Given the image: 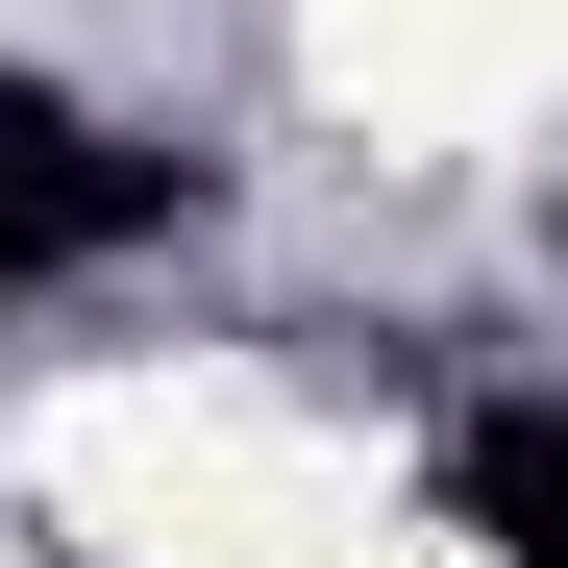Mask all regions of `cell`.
Masks as SVG:
<instances>
[{"instance_id":"obj_1","label":"cell","mask_w":568,"mask_h":568,"mask_svg":"<svg viewBox=\"0 0 568 568\" xmlns=\"http://www.w3.org/2000/svg\"><path fill=\"white\" fill-rule=\"evenodd\" d=\"M149 223H173V173H149V149L50 124V100H0V272H100V247H149Z\"/></svg>"},{"instance_id":"obj_2","label":"cell","mask_w":568,"mask_h":568,"mask_svg":"<svg viewBox=\"0 0 568 568\" xmlns=\"http://www.w3.org/2000/svg\"><path fill=\"white\" fill-rule=\"evenodd\" d=\"M544 519H568V420H544V396H495V420H469V544L544 568Z\"/></svg>"}]
</instances>
